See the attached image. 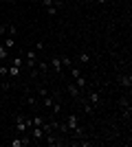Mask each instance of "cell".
Segmentation results:
<instances>
[{
    "label": "cell",
    "mask_w": 132,
    "mask_h": 147,
    "mask_svg": "<svg viewBox=\"0 0 132 147\" xmlns=\"http://www.w3.org/2000/svg\"><path fill=\"white\" fill-rule=\"evenodd\" d=\"M46 16H57V7H46Z\"/></svg>",
    "instance_id": "obj_22"
},
{
    "label": "cell",
    "mask_w": 132,
    "mask_h": 147,
    "mask_svg": "<svg viewBox=\"0 0 132 147\" xmlns=\"http://www.w3.org/2000/svg\"><path fill=\"white\" fill-rule=\"evenodd\" d=\"M51 66H53V68H55V70H57V73H62V57H51Z\"/></svg>",
    "instance_id": "obj_10"
},
{
    "label": "cell",
    "mask_w": 132,
    "mask_h": 147,
    "mask_svg": "<svg viewBox=\"0 0 132 147\" xmlns=\"http://www.w3.org/2000/svg\"><path fill=\"white\" fill-rule=\"evenodd\" d=\"M31 143H33L31 136H24V134H22V136H16L13 141H9V145H11V147H26V145H31Z\"/></svg>",
    "instance_id": "obj_3"
},
{
    "label": "cell",
    "mask_w": 132,
    "mask_h": 147,
    "mask_svg": "<svg viewBox=\"0 0 132 147\" xmlns=\"http://www.w3.org/2000/svg\"><path fill=\"white\" fill-rule=\"evenodd\" d=\"M7 35H16V26H13V24H9V29H7Z\"/></svg>",
    "instance_id": "obj_27"
},
{
    "label": "cell",
    "mask_w": 132,
    "mask_h": 147,
    "mask_svg": "<svg viewBox=\"0 0 132 147\" xmlns=\"http://www.w3.org/2000/svg\"><path fill=\"white\" fill-rule=\"evenodd\" d=\"M11 64H16V66H20V68H22V66H24V59H22V55L13 57V61H11Z\"/></svg>",
    "instance_id": "obj_20"
},
{
    "label": "cell",
    "mask_w": 132,
    "mask_h": 147,
    "mask_svg": "<svg viewBox=\"0 0 132 147\" xmlns=\"http://www.w3.org/2000/svg\"><path fill=\"white\" fill-rule=\"evenodd\" d=\"M75 86H77V88H86V86H88V81H86V77H84V75H79V77L75 79Z\"/></svg>",
    "instance_id": "obj_14"
},
{
    "label": "cell",
    "mask_w": 132,
    "mask_h": 147,
    "mask_svg": "<svg viewBox=\"0 0 132 147\" xmlns=\"http://www.w3.org/2000/svg\"><path fill=\"white\" fill-rule=\"evenodd\" d=\"M119 84H121V86H123V88H130L132 86V77H130V73H121L119 75Z\"/></svg>",
    "instance_id": "obj_7"
},
{
    "label": "cell",
    "mask_w": 132,
    "mask_h": 147,
    "mask_svg": "<svg viewBox=\"0 0 132 147\" xmlns=\"http://www.w3.org/2000/svg\"><path fill=\"white\" fill-rule=\"evenodd\" d=\"M44 49V42H42V40H40V42H35V51H42Z\"/></svg>",
    "instance_id": "obj_30"
},
{
    "label": "cell",
    "mask_w": 132,
    "mask_h": 147,
    "mask_svg": "<svg viewBox=\"0 0 132 147\" xmlns=\"http://www.w3.org/2000/svg\"><path fill=\"white\" fill-rule=\"evenodd\" d=\"M95 2H97V5H106L108 0H95Z\"/></svg>",
    "instance_id": "obj_33"
},
{
    "label": "cell",
    "mask_w": 132,
    "mask_h": 147,
    "mask_svg": "<svg viewBox=\"0 0 132 147\" xmlns=\"http://www.w3.org/2000/svg\"><path fill=\"white\" fill-rule=\"evenodd\" d=\"M38 92H40V97H46V94H49V90H46V88H38Z\"/></svg>",
    "instance_id": "obj_28"
},
{
    "label": "cell",
    "mask_w": 132,
    "mask_h": 147,
    "mask_svg": "<svg viewBox=\"0 0 132 147\" xmlns=\"http://www.w3.org/2000/svg\"><path fill=\"white\" fill-rule=\"evenodd\" d=\"M51 110H53V114H55V117H57V114H60V112H62V105H60V103H53V105H51Z\"/></svg>",
    "instance_id": "obj_23"
},
{
    "label": "cell",
    "mask_w": 132,
    "mask_h": 147,
    "mask_svg": "<svg viewBox=\"0 0 132 147\" xmlns=\"http://www.w3.org/2000/svg\"><path fill=\"white\" fill-rule=\"evenodd\" d=\"M79 141H82V138H79ZM79 145H82V147H90V145H93V143H90V141H82V143H79Z\"/></svg>",
    "instance_id": "obj_32"
},
{
    "label": "cell",
    "mask_w": 132,
    "mask_h": 147,
    "mask_svg": "<svg viewBox=\"0 0 132 147\" xmlns=\"http://www.w3.org/2000/svg\"><path fill=\"white\" fill-rule=\"evenodd\" d=\"M66 90H68V94L73 99H79V88L75 86V84H68V86H66Z\"/></svg>",
    "instance_id": "obj_9"
},
{
    "label": "cell",
    "mask_w": 132,
    "mask_h": 147,
    "mask_svg": "<svg viewBox=\"0 0 132 147\" xmlns=\"http://www.w3.org/2000/svg\"><path fill=\"white\" fill-rule=\"evenodd\" d=\"M62 66H64V68H68V70H70V68H73V59H70L68 55H64V57H62Z\"/></svg>",
    "instance_id": "obj_15"
},
{
    "label": "cell",
    "mask_w": 132,
    "mask_h": 147,
    "mask_svg": "<svg viewBox=\"0 0 132 147\" xmlns=\"http://www.w3.org/2000/svg\"><path fill=\"white\" fill-rule=\"evenodd\" d=\"M5 2H13V0H5Z\"/></svg>",
    "instance_id": "obj_34"
},
{
    "label": "cell",
    "mask_w": 132,
    "mask_h": 147,
    "mask_svg": "<svg viewBox=\"0 0 132 147\" xmlns=\"http://www.w3.org/2000/svg\"><path fill=\"white\" fill-rule=\"evenodd\" d=\"M53 103H55V94H51V92H49L46 97H42V105H44V108H51Z\"/></svg>",
    "instance_id": "obj_8"
},
{
    "label": "cell",
    "mask_w": 132,
    "mask_h": 147,
    "mask_svg": "<svg viewBox=\"0 0 132 147\" xmlns=\"http://www.w3.org/2000/svg\"><path fill=\"white\" fill-rule=\"evenodd\" d=\"M29 127H31V119L20 114V117L16 119V132H18V134H26V129H29Z\"/></svg>",
    "instance_id": "obj_1"
},
{
    "label": "cell",
    "mask_w": 132,
    "mask_h": 147,
    "mask_svg": "<svg viewBox=\"0 0 132 147\" xmlns=\"http://www.w3.org/2000/svg\"><path fill=\"white\" fill-rule=\"evenodd\" d=\"M70 75H73V79H77V77L82 75V70H77V68H70Z\"/></svg>",
    "instance_id": "obj_25"
},
{
    "label": "cell",
    "mask_w": 132,
    "mask_h": 147,
    "mask_svg": "<svg viewBox=\"0 0 132 147\" xmlns=\"http://www.w3.org/2000/svg\"><path fill=\"white\" fill-rule=\"evenodd\" d=\"M0 13H2V5H0Z\"/></svg>",
    "instance_id": "obj_35"
},
{
    "label": "cell",
    "mask_w": 132,
    "mask_h": 147,
    "mask_svg": "<svg viewBox=\"0 0 132 147\" xmlns=\"http://www.w3.org/2000/svg\"><path fill=\"white\" fill-rule=\"evenodd\" d=\"M35 66H38V51L29 49L24 53V68H35Z\"/></svg>",
    "instance_id": "obj_2"
},
{
    "label": "cell",
    "mask_w": 132,
    "mask_h": 147,
    "mask_svg": "<svg viewBox=\"0 0 132 147\" xmlns=\"http://www.w3.org/2000/svg\"><path fill=\"white\" fill-rule=\"evenodd\" d=\"M7 57H9V51L5 49V44H0V61H5Z\"/></svg>",
    "instance_id": "obj_16"
},
{
    "label": "cell",
    "mask_w": 132,
    "mask_h": 147,
    "mask_svg": "<svg viewBox=\"0 0 132 147\" xmlns=\"http://www.w3.org/2000/svg\"><path fill=\"white\" fill-rule=\"evenodd\" d=\"M77 59H79V64H88V61H90V53H88V51H82V53L77 55Z\"/></svg>",
    "instance_id": "obj_12"
},
{
    "label": "cell",
    "mask_w": 132,
    "mask_h": 147,
    "mask_svg": "<svg viewBox=\"0 0 132 147\" xmlns=\"http://www.w3.org/2000/svg\"><path fill=\"white\" fill-rule=\"evenodd\" d=\"M7 68L9 66H7L5 61H0V79H7Z\"/></svg>",
    "instance_id": "obj_17"
},
{
    "label": "cell",
    "mask_w": 132,
    "mask_h": 147,
    "mask_svg": "<svg viewBox=\"0 0 132 147\" xmlns=\"http://www.w3.org/2000/svg\"><path fill=\"white\" fill-rule=\"evenodd\" d=\"M26 103L31 105V108H35V105H38V99L33 97V94H26Z\"/></svg>",
    "instance_id": "obj_19"
},
{
    "label": "cell",
    "mask_w": 132,
    "mask_h": 147,
    "mask_svg": "<svg viewBox=\"0 0 132 147\" xmlns=\"http://www.w3.org/2000/svg\"><path fill=\"white\" fill-rule=\"evenodd\" d=\"M35 70H40V73H46V70H49V64H46V61H38Z\"/></svg>",
    "instance_id": "obj_18"
},
{
    "label": "cell",
    "mask_w": 132,
    "mask_h": 147,
    "mask_svg": "<svg viewBox=\"0 0 132 147\" xmlns=\"http://www.w3.org/2000/svg\"><path fill=\"white\" fill-rule=\"evenodd\" d=\"M31 138H33L35 143L44 141V129H42V125H33V134H31Z\"/></svg>",
    "instance_id": "obj_4"
},
{
    "label": "cell",
    "mask_w": 132,
    "mask_h": 147,
    "mask_svg": "<svg viewBox=\"0 0 132 147\" xmlns=\"http://www.w3.org/2000/svg\"><path fill=\"white\" fill-rule=\"evenodd\" d=\"M88 99H90V103H93V105H99V101H101V94H99L97 90H93L90 94H88Z\"/></svg>",
    "instance_id": "obj_11"
},
{
    "label": "cell",
    "mask_w": 132,
    "mask_h": 147,
    "mask_svg": "<svg viewBox=\"0 0 132 147\" xmlns=\"http://www.w3.org/2000/svg\"><path fill=\"white\" fill-rule=\"evenodd\" d=\"M7 29H9V24H0V35H5Z\"/></svg>",
    "instance_id": "obj_29"
},
{
    "label": "cell",
    "mask_w": 132,
    "mask_h": 147,
    "mask_svg": "<svg viewBox=\"0 0 132 147\" xmlns=\"http://www.w3.org/2000/svg\"><path fill=\"white\" fill-rule=\"evenodd\" d=\"M13 46H16V40H13L11 35H7V37H5V49H7V51H11Z\"/></svg>",
    "instance_id": "obj_13"
},
{
    "label": "cell",
    "mask_w": 132,
    "mask_h": 147,
    "mask_svg": "<svg viewBox=\"0 0 132 147\" xmlns=\"http://www.w3.org/2000/svg\"><path fill=\"white\" fill-rule=\"evenodd\" d=\"M55 5V0H42V7L44 9H46V7H53Z\"/></svg>",
    "instance_id": "obj_26"
},
{
    "label": "cell",
    "mask_w": 132,
    "mask_h": 147,
    "mask_svg": "<svg viewBox=\"0 0 132 147\" xmlns=\"http://www.w3.org/2000/svg\"><path fill=\"white\" fill-rule=\"evenodd\" d=\"M95 108H97V105H84V112H86V114H93Z\"/></svg>",
    "instance_id": "obj_24"
},
{
    "label": "cell",
    "mask_w": 132,
    "mask_h": 147,
    "mask_svg": "<svg viewBox=\"0 0 132 147\" xmlns=\"http://www.w3.org/2000/svg\"><path fill=\"white\" fill-rule=\"evenodd\" d=\"M20 70H22V68H20V66H16V64H11V66L7 68V77H9V79H16V77H20Z\"/></svg>",
    "instance_id": "obj_5"
},
{
    "label": "cell",
    "mask_w": 132,
    "mask_h": 147,
    "mask_svg": "<svg viewBox=\"0 0 132 147\" xmlns=\"http://www.w3.org/2000/svg\"><path fill=\"white\" fill-rule=\"evenodd\" d=\"M42 123H44L42 117H33V119H31V127H33V125H42Z\"/></svg>",
    "instance_id": "obj_21"
},
{
    "label": "cell",
    "mask_w": 132,
    "mask_h": 147,
    "mask_svg": "<svg viewBox=\"0 0 132 147\" xmlns=\"http://www.w3.org/2000/svg\"><path fill=\"white\" fill-rule=\"evenodd\" d=\"M119 103L123 105V108H128V105H130V101H128V99H119Z\"/></svg>",
    "instance_id": "obj_31"
},
{
    "label": "cell",
    "mask_w": 132,
    "mask_h": 147,
    "mask_svg": "<svg viewBox=\"0 0 132 147\" xmlns=\"http://www.w3.org/2000/svg\"><path fill=\"white\" fill-rule=\"evenodd\" d=\"M66 125H68V132H73V129L79 125V119H77L75 114H68V117H66Z\"/></svg>",
    "instance_id": "obj_6"
}]
</instances>
